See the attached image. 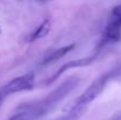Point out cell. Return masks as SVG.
I'll use <instances>...</instances> for the list:
<instances>
[{
    "mask_svg": "<svg viewBox=\"0 0 121 120\" xmlns=\"http://www.w3.org/2000/svg\"><path fill=\"white\" fill-rule=\"evenodd\" d=\"M34 85H35V76L30 73V74H24L21 77L12 79L6 85H4L0 88V91L7 97L9 94H14L18 92L30 91L34 87Z\"/></svg>",
    "mask_w": 121,
    "mask_h": 120,
    "instance_id": "3957f363",
    "label": "cell"
},
{
    "mask_svg": "<svg viewBox=\"0 0 121 120\" xmlns=\"http://www.w3.org/2000/svg\"><path fill=\"white\" fill-rule=\"evenodd\" d=\"M112 74L113 73H106V74H102L100 76L99 78L94 80L88 87L87 89H85L82 92V94H80L77 100L72 104L69 111H74V110H81V108H86L93 100H95L99 94L105 89L108 80L112 78Z\"/></svg>",
    "mask_w": 121,
    "mask_h": 120,
    "instance_id": "7a4b0ae2",
    "label": "cell"
},
{
    "mask_svg": "<svg viewBox=\"0 0 121 120\" xmlns=\"http://www.w3.org/2000/svg\"><path fill=\"white\" fill-rule=\"evenodd\" d=\"M95 57H86V58H81V59H77V60H71L66 64H64L62 66L59 67V70L56 72H54L48 79L45 80V85H52L53 82H55L58 78L64 74L65 72L69 71V70H74V68H81V67H86L88 65H91L94 61Z\"/></svg>",
    "mask_w": 121,
    "mask_h": 120,
    "instance_id": "277c9868",
    "label": "cell"
},
{
    "mask_svg": "<svg viewBox=\"0 0 121 120\" xmlns=\"http://www.w3.org/2000/svg\"><path fill=\"white\" fill-rule=\"evenodd\" d=\"M5 98H6V95H5V94L0 91V105L2 104V101H4V99H5Z\"/></svg>",
    "mask_w": 121,
    "mask_h": 120,
    "instance_id": "9c48e42d",
    "label": "cell"
},
{
    "mask_svg": "<svg viewBox=\"0 0 121 120\" xmlns=\"http://www.w3.org/2000/svg\"><path fill=\"white\" fill-rule=\"evenodd\" d=\"M74 47H75V44H71V45L60 47L59 49H56V51H54L53 53H51L49 55H47V57L42 60L41 65H42V66H47V65H51V64H53V62L60 60V59L64 58L66 54H68L71 51H73Z\"/></svg>",
    "mask_w": 121,
    "mask_h": 120,
    "instance_id": "5b68a950",
    "label": "cell"
},
{
    "mask_svg": "<svg viewBox=\"0 0 121 120\" xmlns=\"http://www.w3.org/2000/svg\"><path fill=\"white\" fill-rule=\"evenodd\" d=\"M80 82L79 77H69L62 84H60L55 89H53L47 97L40 99L35 102L24 104L19 106V108H22L27 112L31 120H38L49 113L60 101H62Z\"/></svg>",
    "mask_w": 121,
    "mask_h": 120,
    "instance_id": "6da1fadb",
    "label": "cell"
},
{
    "mask_svg": "<svg viewBox=\"0 0 121 120\" xmlns=\"http://www.w3.org/2000/svg\"><path fill=\"white\" fill-rule=\"evenodd\" d=\"M0 33H1V30H0Z\"/></svg>",
    "mask_w": 121,
    "mask_h": 120,
    "instance_id": "8fae6325",
    "label": "cell"
},
{
    "mask_svg": "<svg viewBox=\"0 0 121 120\" xmlns=\"http://www.w3.org/2000/svg\"><path fill=\"white\" fill-rule=\"evenodd\" d=\"M85 108L81 110H74V111H68V113L65 117H61L59 120H78L81 117V114L83 113Z\"/></svg>",
    "mask_w": 121,
    "mask_h": 120,
    "instance_id": "52a82bcc",
    "label": "cell"
},
{
    "mask_svg": "<svg viewBox=\"0 0 121 120\" xmlns=\"http://www.w3.org/2000/svg\"><path fill=\"white\" fill-rule=\"evenodd\" d=\"M112 17H121V5L114 7V9L112 12Z\"/></svg>",
    "mask_w": 121,
    "mask_h": 120,
    "instance_id": "ba28073f",
    "label": "cell"
},
{
    "mask_svg": "<svg viewBox=\"0 0 121 120\" xmlns=\"http://www.w3.org/2000/svg\"><path fill=\"white\" fill-rule=\"evenodd\" d=\"M51 26H52V21H51L49 19L43 20V21L41 22V25H39V26L33 31V33L28 37L27 41L34 42V41H37V40L46 37V36L49 33V31H51Z\"/></svg>",
    "mask_w": 121,
    "mask_h": 120,
    "instance_id": "8992f818",
    "label": "cell"
},
{
    "mask_svg": "<svg viewBox=\"0 0 121 120\" xmlns=\"http://www.w3.org/2000/svg\"><path fill=\"white\" fill-rule=\"evenodd\" d=\"M41 2H47V1H52V0H39Z\"/></svg>",
    "mask_w": 121,
    "mask_h": 120,
    "instance_id": "30bf717a",
    "label": "cell"
}]
</instances>
